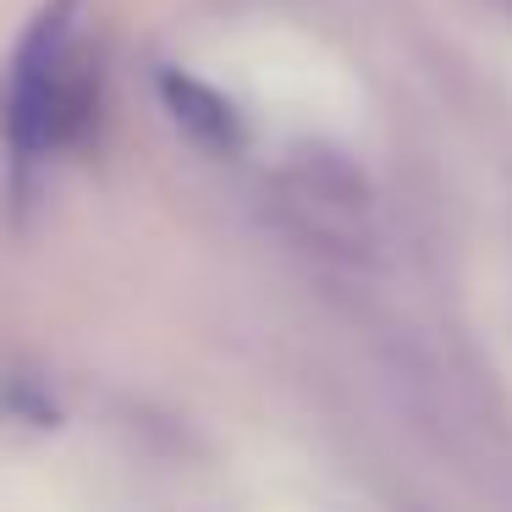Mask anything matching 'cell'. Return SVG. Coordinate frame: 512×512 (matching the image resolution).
<instances>
[{
  "label": "cell",
  "mask_w": 512,
  "mask_h": 512,
  "mask_svg": "<svg viewBox=\"0 0 512 512\" xmlns=\"http://www.w3.org/2000/svg\"><path fill=\"white\" fill-rule=\"evenodd\" d=\"M72 23H78V0H45L12 50L6 89H0V122H6V144L17 160L72 144L100 105V78L72 45Z\"/></svg>",
  "instance_id": "obj_1"
},
{
  "label": "cell",
  "mask_w": 512,
  "mask_h": 512,
  "mask_svg": "<svg viewBox=\"0 0 512 512\" xmlns=\"http://www.w3.org/2000/svg\"><path fill=\"white\" fill-rule=\"evenodd\" d=\"M155 89H160V105L171 111V122H177L193 144H204V149H237L243 144V116H237V105L226 100L221 89H210V83H199L193 72H177V67L160 72Z\"/></svg>",
  "instance_id": "obj_2"
}]
</instances>
